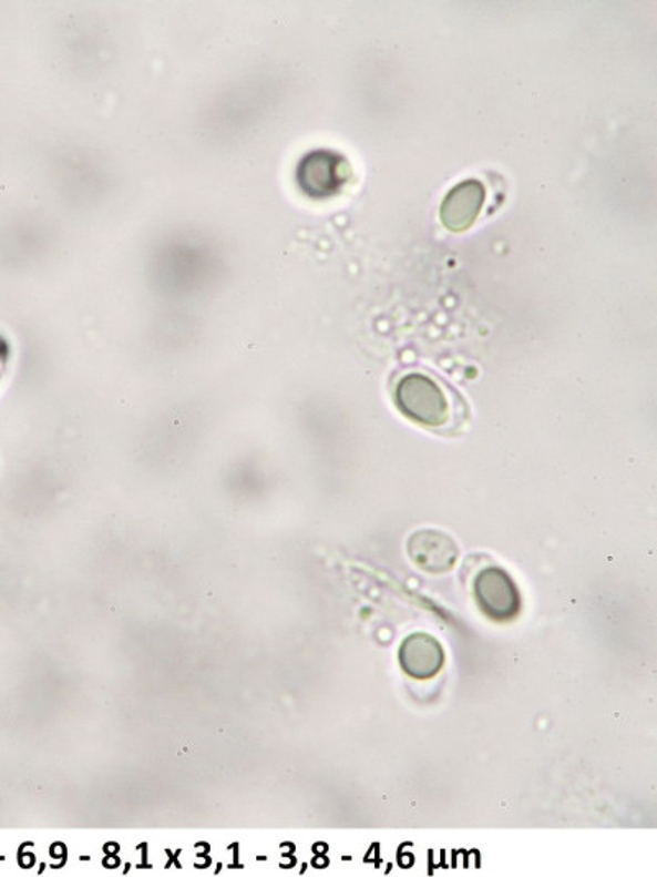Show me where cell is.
Listing matches in <instances>:
<instances>
[{"mask_svg": "<svg viewBox=\"0 0 657 877\" xmlns=\"http://www.w3.org/2000/svg\"><path fill=\"white\" fill-rule=\"evenodd\" d=\"M407 550L414 565L431 574L448 573L459 559L458 543L439 530H418L408 540Z\"/></svg>", "mask_w": 657, "mask_h": 877, "instance_id": "277c9868", "label": "cell"}, {"mask_svg": "<svg viewBox=\"0 0 657 877\" xmlns=\"http://www.w3.org/2000/svg\"><path fill=\"white\" fill-rule=\"evenodd\" d=\"M485 196V186L479 180H465L455 185L445 195L439 211L442 226L452 233H464L470 230L482 211Z\"/></svg>", "mask_w": 657, "mask_h": 877, "instance_id": "5b68a950", "label": "cell"}, {"mask_svg": "<svg viewBox=\"0 0 657 877\" xmlns=\"http://www.w3.org/2000/svg\"><path fill=\"white\" fill-rule=\"evenodd\" d=\"M401 669L411 679H434L445 664V652L441 642L425 632L408 635L400 645Z\"/></svg>", "mask_w": 657, "mask_h": 877, "instance_id": "8992f818", "label": "cell"}, {"mask_svg": "<svg viewBox=\"0 0 657 877\" xmlns=\"http://www.w3.org/2000/svg\"><path fill=\"white\" fill-rule=\"evenodd\" d=\"M473 596L482 613L495 622L515 620L521 596L515 581L502 568H485L473 581Z\"/></svg>", "mask_w": 657, "mask_h": 877, "instance_id": "3957f363", "label": "cell"}, {"mask_svg": "<svg viewBox=\"0 0 657 877\" xmlns=\"http://www.w3.org/2000/svg\"><path fill=\"white\" fill-rule=\"evenodd\" d=\"M394 404L404 417L423 427H442L449 418L444 390L424 374L404 376L394 389Z\"/></svg>", "mask_w": 657, "mask_h": 877, "instance_id": "6da1fadb", "label": "cell"}, {"mask_svg": "<svg viewBox=\"0 0 657 877\" xmlns=\"http://www.w3.org/2000/svg\"><path fill=\"white\" fill-rule=\"evenodd\" d=\"M352 179L350 163L332 151H312L302 156L296 169V182L302 193L315 200L339 195Z\"/></svg>", "mask_w": 657, "mask_h": 877, "instance_id": "7a4b0ae2", "label": "cell"}]
</instances>
